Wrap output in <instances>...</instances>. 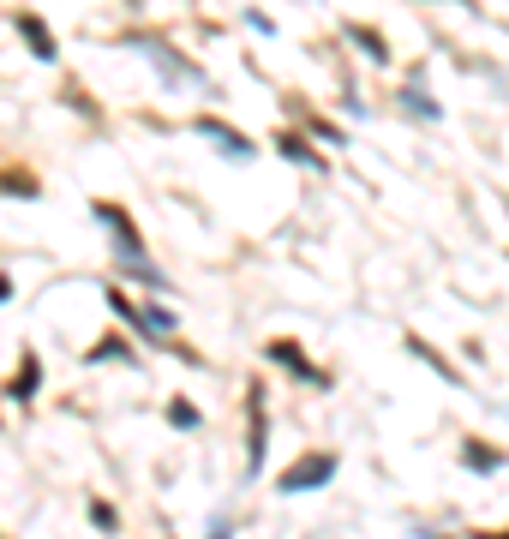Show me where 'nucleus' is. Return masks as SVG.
<instances>
[{
    "instance_id": "1",
    "label": "nucleus",
    "mask_w": 509,
    "mask_h": 539,
    "mask_svg": "<svg viewBox=\"0 0 509 539\" xmlns=\"http://www.w3.org/2000/svg\"><path fill=\"white\" fill-rule=\"evenodd\" d=\"M336 468H342V462H336L330 450H318V456H300V462H294V468L276 480V492H282V498H294V492H324V486L336 480Z\"/></svg>"
},
{
    "instance_id": "2",
    "label": "nucleus",
    "mask_w": 509,
    "mask_h": 539,
    "mask_svg": "<svg viewBox=\"0 0 509 539\" xmlns=\"http://www.w3.org/2000/svg\"><path fill=\"white\" fill-rule=\"evenodd\" d=\"M126 48L150 54V60L162 66V78H168V84H204V72H198V66L186 60V54H174V48H168L162 36H126Z\"/></svg>"
},
{
    "instance_id": "3",
    "label": "nucleus",
    "mask_w": 509,
    "mask_h": 539,
    "mask_svg": "<svg viewBox=\"0 0 509 539\" xmlns=\"http://www.w3.org/2000/svg\"><path fill=\"white\" fill-rule=\"evenodd\" d=\"M246 414H252V432H246V480L264 474V444H270V414H264V384L246 390Z\"/></svg>"
},
{
    "instance_id": "4",
    "label": "nucleus",
    "mask_w": 509,
    "mask_h": 539,
    "mask_svg": "<svg viewBox=\"0 0 509 539\" xmlns=\"http://www.w3.org/2000/svg\"><path fill=\"white\" fill-rule=\"evenodd\" d=\"M96 222H108V228H114V252H120V264L144 258V240H138V228H132V216H126L120 204H96Z\"/></svg>"
},
{
    "instance_id": "5",
    "label": "nucleus",
    "mask_w": 509,
    "mask_h": 539,
    "mask_svg": "<svg viewBox=\"0 0 509 539\" xmlns=\"http://www.w3.org/2000/svg\"><path fill=\"white\" fill-rule=\"evenodd\" d=\"M264 354H270L276 366H288V372H294L300 384H312V390H324V384H330V378H324V372H318V366H312V360L300 354V342H270Z\"/></svg>"
},
{
    "instance_id": "6",
    "label": "nucleus",
    "mask_w": 509,
    "mask_h": 539,
    "mask_svg": "<svg viewBox=\"0 0 509 539\" xmlns=\"http://www.w3.org/2000/svg\"><path fill=\"white\" fill-rule=\"evenodd\" d=\"M12 24H18V36H24V48H30L36 60H60V42H54V30H48L36 12H18Z\"/></svg>"
},
{
    "instance_id": "7",
    "label": "nucleus",
    "mask_w": 509,
    "mask_h": 539,
    "mask_svg": "<svg viewBox=\"0 0 509 539\" xmlns=\"http://www.w3.org/2000/svg\"><path fill=\"white\" fill-rule=\"evenodd\" d=\"M198 132H204V138H210V144H216L222 156H234V162H252V156H258V150H252V144H246V138H240L234 126H222V120H210V114L198 120Z\"/></svg>"
},
{
    "instance_id": "8",
    "label": "nucleus",
    "mask_w": 509,
    "mask_h": 539,
    "mask_svg": "<svg viewBox=\"0 0 509 539\" xmlns=\"http://www.w3.org/2000/svg\"><path fill=\"white\" fill-rule=\"evenodd\" d=\"M462 462H468L474 474H498V468H504V450H492V444L468 438V444H462Z\"/></svg>"
},
{
    "instance_id": "9",
    "label": "nucleus",
    "mask_w": 509,
    "mask_h": 539,
    "mask_svg": "<svg viewBox=\"0 0 509 539\" xmlns=\"http://www.w3.org/2000/svg\"><path fill=\"white\" fill-rule=\"evenodd\" d=\"M276 150H282L288 162H300V168H324V156H318V150H312L300 132H282V138H276Z\"/></svg>"
},
{
    "instance_id": "10",
    "label": "nucleus",
    "mask_w": 509,
    "mask_h": 539,
    "mask_svg": "<svg viewBox=\"0 0 509 539\" xmlns=\"http://www.w3.org/2000/svg\"><path fill=\"white\" fill-rule=\"evenodd\" d=\"M408 354H420V360H426V366H432V372H438V378H444V384H468V378H456V366H450V360H444V354H438V348H426V342H420V336H408Z\"/></svg>"
},
{
    "instance_id": "11",
    "label": "nucleus",
    "mask_w": 509,
    "mask_h": 539,
    "mask_svg": "<svg viewBox=\"0 0 509 539\" xmlns=\"http://www.w3.org/2000/svg\"><path fill=\"white\" fill-rule=\"evenodd\" d=\"M36 384H42V366H36V354H24V366H18V378H12V402H30Z\"/></svg>"
},
{
    "instance_id": "12",
    "label": "nucleus",
    "mask_w": 509,
    "mask_h": 539,
    "mask_svg": "<svg viewBox=\"0 0 509 539\" xmlns=\"http://www.w3.org/2000/svg\"><path fill=\"white\" fill-rule=\"evenodd\" d=\"M348 36H354V42H360V54H372V60H378V66H384V60H390V42H384V36H378V30H366V24H348Z\"/></svg>"
},
{
    "instance_id": "13",
    "label": "nucleus",
    "mask_w": 509,
    "mask_h": 539,
    "mask_svg": "<svg viewBox=\"0 0 509 539\" xmlns=\"http://www.w3.org/2000/svg\"><path fill=\"white\" fill-rule=\"evenodd\" d=\"M402 108H408L414 120H438V114H444V108H438V102H432L420 84H408V90H402Z\"/></svg>"
},
{
    "instance_id": "14",
    "label": "nucleus",
    "mask_w": 509,
    "mask_h": 539,
    "mask_svg": "<svg viewBox=\"0 0 509 539\" xmlns=\"http://www.w3.org/2000/svg\"><path fill=\"white\" fill-rule=\"evenodd\" d=\"M198 420H204V414H198L186 396H174V402H168V426H174V432H198Z\"/></svg>"
},
{
    "instance_id": "15",
    "label": "nucleus",
    "mask_w": 509,
    "mask_h": 539,
    "mask_svg": "<svg viewBox=\"0 0 509 539\" xmlns=\"http://www.w3.org/2000/svg\"><path fill=\"white\" fill-rule=\"evenodd\" d=\"M90 522H96V534H114V528H120L114 504H102V498H90Z\"/></svg>"
},
{
    "instance_id": "16",
    "label": "nucleus",
    "mask_w": 509,
    "mask_h": 539,
    "mask_svg": "<svg viewBox=\"0 0 509 539\" xmlns=\"http://www.w3.org/2000/svg\"><path fill=\"white\" fill-rule=\"evenodd\" d=\"M84 360H90V366H96V360H126V342H114V336H108V342H96Z\"/></svg>"
},
{
    "instance_id": "17",
    "label": "nucleus",
    "mask_w": 509,
    "mask_h": 539,
    "mask_svg": "<svg viewBox=\"0 0 509 539\" xmlns=\"http://www.w3.org/2000/svg\"><path fill=\"white\" fill-rule=\"evenodd\" d=\"M204 539H228V516H210V534Z\"/></svg>"
},
{
    "instance_id": "18",
    "label": "nucleus",
    "mask_w": 509,
    "mask_h": 539,
    "mask_svg": "<svg viewBox=\"0 0 509 539\" xmlns=\"http://www.w3.org/2000/svg\"><path fill=\"white\" fill-rule=\"evenodd\" d=\"M6 300H12V282H6V276H0V306H6Z\"/></svg>"
},
{
    "instance_id": "19",
    "label": "nucleus",
    "mask_w": 509,
    "mask_h": 539,
    "mask_svg": "<svg viewBox=\"0 0 509 539\" xmlns=\"http://www.w3.org/2000/svg\"><path fill=\"white\" fill-rule=\"evenodd\" d=\"M474 539H509V534H474Z\"/></svg>"
}]
</instances>
